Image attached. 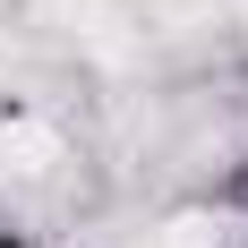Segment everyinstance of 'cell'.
<instances>
[{
    "label": "cell",
    "instance_id": "1",
    "mask_svg": "<svg viewBox=\"0 0 248 248\" xmlns=\"http://www.w3.org/2000/svg\"><path fill=\"white\" fill-rule=\"evenodd\" d=\"M0 248H34V240H26V231L9 223V214H0Z\"/></svg>",
    "mask_w": 248,
    "mask_h": 248
}]
</instances>
